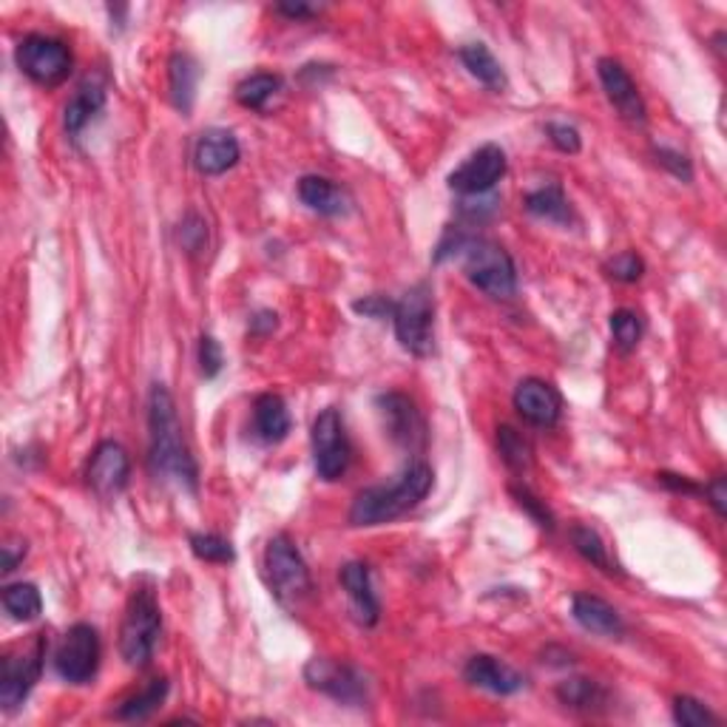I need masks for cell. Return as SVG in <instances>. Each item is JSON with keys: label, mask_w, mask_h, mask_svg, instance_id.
<instances>
[{"label": "cell", "mask_w": 727, "mask_h": 727, "mask_svg": "<svg viewBox=\"0 0 727 727\" xmlns=\"http://www.w3.org/2000/svg\"><path fill=\"white\" fill-rule=\"evenodd\" d=\"M148 429H151V443H148L151 475L162 484L179 486L183 492H197V461L185 443L177 404L162 384H154L151 398H148Z\"/></svg>", "instance_id": "6da1fadb"}, {"label": "cell", "mask_w": 727, "mask_h": 727, "mask_svg": "<svg viewBox=\"0 0 727 727\" xmlns=\"http://www.w3.org/2000/svg\"><path fill=\"white\" fill-rule=\"evenodd\" d=\"M457 259L466 273V279L478 287L480 293L492 299H512L517 293V267L515 259L509 256L506 248H500L492 239L484 236H469L461 230H449L447 239L438 245L435 259Z\"/></svg>", "instance_id": "7a4b0ae2"}, {"label": "cell", "mask_w": 727, "mask_h": 727, "mask_svg": "<svg viewBox=\"0 0 727 727\" xmlns=\"http://www.w3.org/2000/svg\"><path fill=\"white\" fill-rule=\"evenodd\" d=\"M433 484L435 475L429 469V463L412 461L392 484L369 486V489L355 494L353 506H350V526L369 529V526H384V523L398 521L433 492Z\"/></svg>", "instance_id": "3957f363"}, {"label": "cell", "mask_w": 727, "mask_h": 727, "mask_svg": "<svg viewBox=\"0 0 727 727\" xmlns=\"http://www.w3.org/2000/svg\"><path fill=\"white\" fill-rule=\"evenodd\" d=\"M162 634V611L151 586H140L128 600L123 625H120V654L125 665L146 668L154 660Z\"/></svg>", "instance_id": "277c9868"}, {"label": "cell", "mask_w": 727, "mask_h": 727, "mask_svg": "<svg viewBox=\"0 0 727 727\" xmlns=\"http://www.w3.org/2000/svg\"><path fill=\"white\" fill-rule=\"evenodd\" d=\"M265 580L271 594L285 609H299L313 591L310 568L304 563L302 551L287 535H276L265 549Z\"/></svg>", "instance_id": "5b68a950"}, {"label": "cell", "mask_w": 727, "mask_h": 727, "mask_svg": "<svg viewBox=\"0 0 727 727\" xmlns=\"http://www.w3.org/2000/svg\"><path fill=\"white\" fill-rule=\"evenodd\" d=\"M398 344L415 359H426L435 353V296L433 287L418 281L410 287L392 308Z\"/></svg>", "instance_id": "8992f818"}, {"label": "cell", "mask_w": 727, "mask_h": 727, "mask_svg": "<svg viewBox=\"0 0 727 727\" xmlns=\"http://www.w3.org/2000/svg\"><path fill=\"white\" fill-rule=\"evenodd\" d=\"M15 63L32 83L54 89L72 74V52L58 37L26 35L15 49Z\"/></svg>", "instance_id": "52a82bcc"}, {"label": "cell", "mask_w": 727, "mask_h": 727, "mask_svg": "<svg viewBox=\"0 0 727 727\" xmlns=\"http://www.w3.org/2000/svg\"><path fill=\"white\" fill-rule=\"evenodd\" d=\"M49 651L43 634H35L26 648H17L12 654L3 656L0 665V705L7 711L21 707L29 699L32 688L37 685L40 674H43V660Z\"/></svg>", "instance_id": "ba28073f"}, {"label": "cell", "mask_w": 727, "mask_h": 727, "mask_svg": "<svg viewBox=\"0 0 727 727\" xmlns=\"http://www.w3.org/2000/svg\"><path fill=\"white\" fill-rule=\"evenodd\" d=\"M100 656H103V645H100V634L95 625L77 623L60 639L58 651H54V670L68 685H86L97 676Z\"/></svg>", "instance_id": "9c48e42d"}, {"label": "cell", "mask_w": 727, "mask_h": 727, "mask_svg": "<svg viewBox=\"0 0 727 727\" xmlns=\"http://www.w3.org/2000/svg\"><path fill=\"white\" fill-rule=\"evenodd\" d=\"M313 463H316L318 478L333 484L347 472L350 466V457H353V447H350V438H347L344 418L336 406H327L316 415L313 421Z\"/></svg>", "instance_id": "30bf717a"}, {"label": "cell", "mask_w": 727, "mask_h": 727, "mask_svg": "<svg viewBox=\"0 0 727 727\" xmlns=\"http://www.w3.org/2000/svg\"><path fill=\"white\" fill-rule=\"evenodd\" d=\"M304 679L313 691L327 693L336 702H344V705H364L369 699L367 691V679L353 665H344V662H333L327 656H316V660L308 662L304 668Z\"/></svg>", "instance_id": "8fae6325"}, {"label": "cell", "mask_w": 727, "mask_h": 727, "mask_svg": "<svg viewBox=\"0 0 727 727\" xmlns=\"http://www.w3.org/2000/svg\"><path fill=\"white\" fill-rule=\"evenodd\" d=\"M503 177H506V154L503 148L489 142L478 148L461 168L452 171L447 183L461 197H480V193H492Z\"/></svg>", "instance_id": "7c38bea8"}, {"label": "cell", "mask_w": 727, "mask_h": 727, "mask_svg": "<svg viewBox=\"0 0 727 727\" xmlns=\"http://www.w3.org/2000/svg\"><path fill=\"white\" fill-rule=\"evenodd\" d=\"M375 410L381 415L387 435L398 447L410 449V452L424 449L426 424L412 398H406L404 392H381V396L375 398Z\"/></svg>", "instance_id": "4fadbf2b"}, {"label": "cell", "mask_w": 727, "mask_h": 727, "mask_svg": "<svg viewBox=\"0 0 727 727\" xmlns=\"http://www.w3.org/2000/svg\"><path fill=\"white\" fill-rule=\"evenodd\" d=\"M86 478L100 498H117L120 492H125L128 478H131V457L125 447H120L117 441L97 443Z\"/></svg>", "instance_id": "5bb4252c"}, {"label": "cell", "mask_w": 727, "mask_h": 727, "mask_svg": "<svg viewBox=\"0 0 727 727\" xmlns=\"http://www.w3.org/2000/svg\"><path fill=\"white\" fill-rule=\"evenodd\" d=\"M597 74H600V83H603L605 97L611 100V105L619 111V117L628 120L634 125H642L648 120L645 100L639 95L637 83L631 80L628 68L614 58H603L597 63Z\"/></svg>", "instance_id": "9a60e30c"}, {"label": "cell", "mask_w": 727, "mask_h": 727, "mask_svg": "<svg viewBox=\"0 0 727 727\" xmlns=\"http://www.w3.org/2000/svg\"><path fill=\"white\" fill-rule=\"evenodd\" d=\"M515 410L531 426H554L563 415V398L543 378H523L515 390Z\"/></svg>", "instance_id": "2e32d148"}, {"label": "cell", "mask_w": 727, "mask_h": 727, "mask_svg": "<svg viewBox=\"0 0 727 727\" xmlns=\"http://www.w3.org/2000/svg\"><path fill=\"white\" fill-rule=\"evenodd\" d=\"M239 156H242V148L228 128H208L193 146V165L205 177H220L230 171Z\"/></svg>", "instance_id": "e0dca14e"}, {"label": "cell", "mask_w": 727, "mask_h": 727, "mask_svg": "<svg viewBox=\"0 0 727 727\" xmlns=\"http://www.w3.org/2000/svg\"><path fill=\"white\" fill-rule=\"evenodd\" d=\"M338 580L344 586L347 597H350V605H353V614L361 625H375L381 617V603L375 597L373 588V574H369L367 563H347L338 572Z\"/></svg>", "instance_id": "ac0fdd59"}, {"label": "cell", "mask_w": 727, "mask_h": 727, "mask_svg": "<svg viewBox=\"0 0 727 727\" xmlns=\"http://www.w3.org/2000/svg\"><path fill=\"white\" fill-rule=\"evenodd\" d=\"M463 676L475 688H484V691L498 693V697H512L523 688V676L515 668H509L506 662L494 660L489 654L472 656L463 668Z\"/></svg>", "instance_id": "d6986e66"}, {"label": "cell", "mask_w": 727, "mask_h": 727, "mask_svg": "<svg viewBox=\"0 0 727 727\" xmlns=\"http://www.w3.org/2000/svg\"><path fill=\"white\" fill-rule=\"evenodd\" d=\"M299 199L310 211H316L318 216H347L353 199L350 193L341 188L338 183L327 177H318V174H308V177L299 179Z\"/></svg>", "instance_id": "ffe728a7"}, {"label": "cell", "mask_w": 727, "mask_h": 727, "mask_svg": "<svg viewBox=\"0 0 727 727\" xmlns=\"http://www.w3.org/2000/svg\"><path fill=\"white\" fill-rule=\"evenodd\" d=\"M572 617L591 634L600 637L619 639L625 634V623L619 617V611L611 603H605L603 597L594 594H574L572 600Z\"/></svg>", "instance_id": "44dd1931"}, {"label": "cell", "mask_w": 727, "mask_h": 727, "mask_svg": "<svg viewBox=\"0 0 727 727\" xmlns=\"http://www.w3.org/2000/svg\"><path fill=\"white\" fill-rule=\"evenodd\" d=\"M253 429L265 443H281L290 433V410L285 398L265 392L253 401Z\"/></svg>", "instance_id": "7402d4cb"}, {"label": "cell", "mask_w": 727, "mask_h": 727, "mask_svg": "<svg viewBox=\"0 0 727 727\" xmlns=\"http://www.w3.org/2000/svg\"><path fill=\"white\" fill-rule=\"evenodd\" d=\"M168 86H171V103L177 105V111H183V114H191L199 89V63L191 58V54L177 52L171 58Z\"/></svg>", "instance_id": "603a6c76"}, {"label": "cell", "mask_w": 727, "mask_h": 727, "mask_svg": "<svg viewBox=\"0 0 727 727\" xmlns=\"http://www.w3.org/2000/svg\"><path fill=\"white\" fill-rule=\"evenodd\" d=\"M457 58L466 66V72L478 83H484L486 89L503 91L506 89V72L500 66V60L489 52L486 43H466L457 49Z\"/></svg>", "instance_id": "cb8c5ba5"}, {"label": "cell", "mask_w": 727, "mask_h": 727, "mask_svg": "<svg viewBox=\"0 0 727 727\" xmlns=\"http://www.w3.org/2000/svg\"><path fill=\"white\" fill-rule=\"evenodd\" d=\"M105 105V91L95 83H86L77 89V95L72 97L66 103V111H63V125H66L68 137H77V134L91 123V120L103 111Z\"/></svg>", "instance_id": "d4e9b609"}, {"label": "cell", "mask_w": 727, "mask_h": 727, "mask_svg": "<svg viewBox=\"0 0 727 727\" xmlns=\"http://www.w3.org/2000/svg\"><path fill=\"white\" fill-rule=\"evenodd\" d=\"M523 205H526V211H529L531 216L554 222V225H572L574 220L572 202H568V197L563 193L560 185H546V188H537V191L526 193Z\"/></svg>", "instance_id": "484cf974"}, {"label": "cell", "mask_w": 727, "mask_h": 727, "mask_svg": "<svg viewBox=\"0 0 727 727\" xmlns=\"http://www.w3.org/2000/svg\"><path fill=\"white\" fill-rule=\"evenodd\" d=\"M557 699L572 711L582 713H597L603 711L605 702H609V693L600 682L594 679H586V676H572L566 682H560Z\"/></svg>", "instance_id": "4316f807"}, {"label": "cell", "mask_w": 727, "mask_h": 727, "mask_svg": "<svg viewBox=\"0 0 727 727\" xmlns=\"http://www.w3.org/2000/svg\"><path fill=\"white\" fill-rule=\"evenodd\" d=\"M165 697H168V679L160 676V679H151L140 693L123 699L117 711H114V716L120 722H142L165 702Z\"/></svg>", "instance_id": "83f0119b"}, {"label": "cell", "mask_w": 727, "mask_h": 727, "mask_svg": "<svg viewBox=\"0 0 727 727\" xmlns=\"http://www.w3.org/2000/svg\"><path fill=\"white\" fill-rule=\"evenodd\" d=\"M3 609L17 623H32L43 611V597H40L35 582H12V586L3 588Z\"/></svg>", "instance_id": "f1b7e54d"}, {"label": "cell", "mask_w": 727, "mask_h": 727, "mask_svg": "<svg viewBox=\"0 0 727 727\" xmlns=\"http://www.w3.org/2000/svg\"><path fill=\"white\" fill-rule=\"evenodd\" d=\"M281 91V77L279 74H267V72H256L245 77L239 86H236V100L239 105L250 111H262L267 103H271L273 97Z\"/></svg>", "instance_id": "f546056e"}, {"label": "cell", "mask_w": 727, "mask_h": 727, "mask_svg": "<svg viewBox=\"0 0 727 727\" xmlns=\"http://www.w3.org/2000/svg\"><path fill=\"white\" fill-rule=\"evenodd\" d=\"M572 543L586 563H591V566H597L605 574H619L617 563L611 560L609 546H605V540L600 537V531L597 529H591V526H574Z\"/></svg>", "instance_id": "4dcf8cb0"}, {"label": "cell", "mask_w": 727, "mask_h": 727, "mask_svg": "<svg viewBox=\"0 0 727 727\" xmlns=\"http://www.w3.org/2000/svg\"><path fill=\"white\" fill-rule=\"evenodd\" d=\"M498 452L509 469L526 472L531 466V443L517 433L515 426L503 424L498 429Z\"/></svg>", "instance_id": "1f68e13d"}, {"label": "cell", "mask_w": 727, "mask_h": 727, "mask_svg": "<svg viewBox=\"0 0 727 727\" xmlns=\"http://www.w3.org/2000/svg\"><path fill=\"white\" fill-rule=\"evenodd\" d=\"M611 338L617 344L619 353H631L637 350V344L642 341V333H645V324L639 318V313L634 310H617L611 313Z\"/></svg>", "instance_id": "d6a6232c"}, {"label": "cell", "mask_w": 727, "mask_h": 727, "mask_svg": "<svg viewBox=\"0 0 727 727\" xmlns=\"http://www.w3.org/2000/svg\"><path fill=\"white\" fill-rule=\"evenodd\" d=\"M188 546H191L193 557L205 560V563H234L236 560V551L230 546V540L213 535V531H193L188 537Z\"/></svg>", "instance_id": "836d02e7"}, {"label": "cell", "mask_w": 727, "mask_h": 727, "mask_svg": "<svg viewBox=\"0 0 727 727\" xmlns=\"http://www.w3.org/2000/svg\"><path fill=\"white\" fill-rule=\"evenodd\" d=\"M674 722L682 727H713L719 725V716L693 697H676L674 699Z\"/></svg>", "instance_id": "e575fe53"}, {"label": "cell", "mask_w": 727, "mask_h": 727, "mask_svg": "<svg viewBox=\"0 0 727 727\" xmlns=\"http://www.w3.org/2000/svg\"><path fill=\"white\" fill-rule=\"evenodd\" d=\"M512 498L517 500V506H521L523 512H526V515H529L537 526H540V529L554 531V515H551L549 506H546L543 500L537 498L531 489H526V486H512Z\"/></svg>", "instance_id": "d590c367"}, {"label": "cell", "mask_w": 727, "mask_h": 727, "mask_svg": "<svg viewBox=\"0 0 727 727\" xmlns=\"http://www.w3.org/2000/svg\"><path fill=\"white\" fill-rule=\"evenodd\" d=\"M605 271H609L611 279L625 281V285H634V281L642 279V273H645V262H642L637 253H631V250H625V253L611 259Z\"/></svg>", "instance_id": "8d00e7d4"}, {"label": "cell", "mask_w": 727, "mask_h": 727, "mask_svg": "<svg viewBox=\"0 0 727 727\" xmlns=\"http://www.w3.org/2000/svg\"><path fill=\"white\" fill-rule=\"evenodd\" d=\"M222 367H225V355H222L220 341L205 333V336L199 338V373L211 381V378L222 373Z\"/></svg>", "instance_id": "74e56055"}, {"label": "cell", "mask_w": 727, "mask_h": 727, "mask_svg": "<svg viewBox=\"0 0 727 727\" xmlns=\"http://www.w3.org/2000/svg\"><path fill=\"white\" fill-rule=\"evenodd\" d=\"M179 245H183L188 253H199V250L208 245V225L202 216L197 213H188L179 225Z\"/></svg>", "instance_id": "f35d334b"}, {"label": "cell", "mask_w": 727, "mask_h": 727, "mask_svg": "<svg viewBox=\"0 0 727 727\" xmlns=\"http://www.w3.org/2000/svg\"><path fill=\"white\" fill-rule=\"evenodd\" d=\"M654 154H656V162H660L662 168H668L676 179H682V183H691V179H693L691 160H688L682 151H676V148H668V146H656Z\"/></svg>", "instance_id": "ab89813d"}, {"label": "cell", "mask_w": 727, "mask_h": 727, "mask_svg": "<svg viewBox=\"0 0 727 727\" xmlns=\"http://www.w3.org/2000/svg\"><path fill=\"white\" fill-rule=\"evenodd\" d=\"M546 134H549V142L563 154H577L582 148L580 131L568 123H549L546 125Z\"/></svg>", "instance_id": "60d3db41"}, {"label": "cell", "mask_w": 727, "mask_h": 727, "mask_svg": "<svg viewBox=\"0 0 727 727\" xmlns=\"http://www.w3.org/2000/svg\"><path fill=\"white\" fill-rule=\"evenodd\" d=\"M392 308H396V302H390L387 296H364V299L353 302L355 313L367 318H392Z\"/></svg>", "instance_id": "b9f144b4"}, {"label": "cell", "mask_w": 727, "mask_h": 727, "mask_svg": "<svg viewBox=\"0 0 727 727\" xmlns=\"http://www.w3.org/2000/svg\"><path fill=\"white\" fill-rule=\"evenodd\" d=\"M656 480H660L662 486H668L670 492L702 494V486H697L691 478H685V475H674V472H660V475H656Z\"/></svg>", "instance_id": "7bdbcfd3"}, {"label": "cell", "mask_w": 727, "mask_h": 727, "mask_svg": "<svg viewBox=\"0 0 727 727\" xmlns=\"http://www.w3.org/2000/svg\"><path fill=\"white\" fill-rule=\"evenodd\" d=\"M702 494L707 498V503H711L713 509H716V515L725 517L727 512V494H725V475H719V478H713V484H707L705 489H702Z\"/></svg>", "instance_id": "ee69618b"}, {"label": "cell", "mask_w": 727, "mask_h": 727, "mask_svg": "<svg viewBox=\"0 0 727 727\" xmlns=\"http://www.w3.org/2000/svg\"><path fill=\"white\" fill-rule=\"evenodd\" d=\"M26 540H9L7 546H3V572H15L17 563H21L23 557H26Z\"/></svg>", "instance_id": "f6af8a7d"}, {"label": "cell", "mask_w": 727, "mask_h": 727, "mask_svg": "<svg viewBox=\"0 0 727 727\" xmlns=\"http://www.w3.org/2000/svg\"><path fill=\"white\" fill-rule=\"evenodd\" d=\"M276 12L285 17H290V21H308V17L318 15L316 7H308V3H279L276 7Z\"/></svg>", "instance_id": "bcb514c9"}, {"label": "cell", "mask_w": 727, "mask_h": 727, "mask_svg": "<svg viewBox=\"0 0 727 727\" xmlns=\"http://www.w3.org/2000/svg\"><path fill=\"white\" fill-rule=\"evenodd\" d=\"M276 313H271V310H262V313H256V316L250 318V333H256V336H265V333L276 330Z\"/></svg>", "instance_id": "7dc6e473"}]
</instances>
